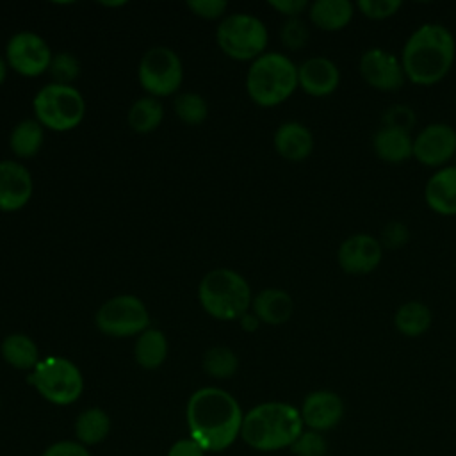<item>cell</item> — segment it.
<instances>
[{
	"label": "cell",
	"mask_w": 456,
	"mask_h": 456,
	"mask_svg": "<svg viewBox=\"0 0 456 456\" xmlns=\"http://www.w3.org/2000/svg\"><path fill=\"white\" fill-rule=\"evenodd\" d=\"M2 358L18 370H32L39 363V349L36 342L23 333H11L2 340Z\"/></svg>",
	"instance_id": "25"
},
{
	"label": "cell",
	"mask_w": 456,
	"mask_h": 456,
	"mask_svg": "<svg viewBox=\"0 0 456 456\" xmlns=\"http://www.w3.org/2000/svg\"><path fill=\"white\" fill-rule=\"evenodd\" d=\"M201 308L219 321H239L249 312L253 294L242 274L228 267L208 271L198 287Z\"/></svg>",
	"instance_id": "4"
},
{
	"label": "cell",
	"mask_w": 456,
	"mask_h": 456,
	"mask_svg": "<svg viewBox=\"0 0 456 456\" xmlns=\"http://www.w3.org/2000/svg\"><path fill=\"white\" fill-rule=\"evenodd\" d=\"M203 370L214 379H228L239 369L237 354L226 346H214L205 351L201 360Z\"/></svg>",
	"instance_id": "29"
},
{
	"label": "cell",
	"mask_w": 456,
	"mask_h": 456,
	"mask_svg": "<svg viewBox=\"0 0 456 456\" xmlns=\"http://www.w3.org/2000/svg\"><path fill=\"white\" fill-rule=\"evenodd\" d=\"M299 413L305 424V429L326 433L335 429L344 415H346V404L344 399L328 388L312 390L305 395Z\"/></svg>",
	"instance_id": "15"
},
{
	"label": "cell",
	"mask_w": 456,
	"mask_h": 456,
	"mask_svg": "<svg viewBox=\"0 0 456 456\" xmlns=\"http://www.w3.org/2000/svg\"><path fill=\"white\" fill-rule=\"evenodd\" d=\"M269 7L289 18H301L303 12L308 11L310 2L306 0H269Z\"/></svg>",
	"instance_id": "39"
},
{
	"label": "cell",
	"mask_w": 456,
	"mask_h": 456,
	"mask_svg": "<svg viewBox=\"0 0 456 456\" xmlns=\"http://www.w3.org/2000/svg\"><path fill=\"white\" fill-rule=\"evenodd\" d=\"M415 125H417L415 110L404 103H394V105L387 107L381 114V126L399 128V130L411 134Z\"/></svg>",
	"instance_id": "33"
},
{
	"label": "cell",
	"mask_w": 456,
	"mask_h": 456,
	"mask_svg": "<svg viewBox=\"0 0 456 456\" xmlns=\"http://www.w3.org/2000/svg\"><path fill=\"white\" fill-rule=\"evenodd\" d=\"M358 71L367 86L381 93L399 91L406 82L399 55L379 46L367 48L360 55Z\"/></svg>",
	"instance_id": "12"
},
{
	"label": "cell",
	"mask_w": 456,
	"mask_h": 456,
	"mask_svg": "<svg viewBox=\"0 0 456 456\" xmlns=\"http://www.w3.org/2000/svg\"><path fill=\"white\" fill-rule=\"evenodd\" d=\"M102 5H105V7H121V5H125V2H102Z\"/></svg>",
	"instance_id": "43"
},
{
	"label": "cell",
	"mask_w": 456,
	"mask_h": 456,
	"mask_svg": "<svg viewBox=\"0 0 456 456\" xmlns=\"http://www.w3.org/2000/svg\"><path fill=\"white\" fill-rule=\"evenodd\" d=\"M205 454L207 452L191 436L176 440L167 451V456H205Z\"/></svg>",
	"instance_id": "40"
},
{
	"label": "cell",
	"mask_w": 456,
	"mask_h": 456,
	"mask_svg": "<svg viewBox=\"0 0 456 456\" xmlns=\"http://www.w3.org/2000/svg\"><path fill=\"white\" fill-rule=\"evenodd\" d=\"M294 456H328V440L324 433L305 429L290 445Z\"/></svg>",
	"instance_id": "32"
},
{
	"label": "cell",
	"mask_w": 456,
	"mask_h": 456,
	"mask_svg": "<svg viewBox=\"0 0 456 456\" xmlns=\"http://www.w3.org/2000/svg\"><path fill=\"white\" fill-rule=\"evenodd\" d=\"M187 7L203 20H217L221 18L226 9L228 2L226 0H189Z\"/></svg>",
	"instance_id": "37"
},
{
	"label": "cell",
	"mask_w": 456,
	"mask_h": 456,
	"mask_svg": "<svg viewBox=\"0 0 456 456\" xmlns=\"http://www.w3.org/2000/svg\"><path fill=\"white\" fill-rule=\"evenodd\" d=\"M452 160H454V166H456V155H454V159H452Z\"/></svg>",
	"instance_id": "44"
},
{
	"label": "cell",
	"mask_w": 456,
	"mask_h": 456,
	"mask_svg": "<svg viewBox=\"0 0 456 456\" xmlns=\"http://www.w3.org/2000/svg\"><path fill=\"white\" fill-rule=\"evenodd\" d=\"M239 324H240V328H242L244 331L253 333V331H256V330H258V326H260V319H258L253 312H246V314L239 319Z\"/></svg>",
	"instance_id": "41"
},
{
	"label": "cell",
	"mask_w": 456,
	"mask_h": 456,
	"mask_svg": "<svg viewBox=\"0 0 456 456\" xmlns=\"http://www.w3.org/2000/svg\"><path fill=\"white\" fill-rule=\"evenodd\" d=\"M410 237H411V233H410L408 224L399 219H394V221H388L383 224V228L378 235V240L381 242L383 249H399L408 244Z\"/></svg>",
	"instance_id": "35"
},
{
	"label": "cell",
	"mask_w": 456,
	"mask_h": 456,
	"mask_svg": "<svg viewBox=\"0 0 456 456\" xmlns=\"http://www.w3.org/2000/svg\"><path fill=\"white\" fill-rule=\"evenodd\" d=\"M27 381L36 392L55 406L73 404L84 392V376L68 358L46 356L28 372Z\"/></svg>",
	"instance_id": "6"
},
{
	"label": "cell",
	"mask_w": 456,
	"mask_h": 456,
	"mask_svg": "<svg viewBox=\"0 0 456 456\" xmlns=\"http://www.w3.org/2000/svg\"><path fill=\"white\" fill-rule=\"evenodd\" d=\"M98 330L109 337H134L150 328L146 305L132 294H121L107 299L94 315Z\"/></svg>",
	"instance_id": "9"
},
{
	"label": "cell",
	"mask_w": 456,
	"mask_h": 456,
	"mask_svg": "<svg viewBox=\"0 0 456 456\" xmlns=\"http://www.w3.org/2000/svg\"><path fill=\"white\" fill-rule=\"evenodd\" d=\"M75 440L86 447L103 442L110 433V417L105 410L91 406L82 410L73 424Z\"/></svg>",
	"instance_id": "24"
},
{
	"label": "cell",
	"mask_w": 456,
	"mask_h": 456,
	"mask_svg": "<svg viewBox=\"0 0 456 456\" xmlns=\"http://www.w3.org/2000/svg\"><path fill=\"white\" fill-rule=\"evenodd\" d=\"M340 86V69L326 55H314L297 66V87L306 94L322 98L335 93Z\"/></svg>",
	"instance_id": "16"
},
{
	"label": "cell",
	"mask_w": 456,
	"mask_h": 456,
	"mask_svg": "<svg viewBox=\"0 0 456 456\" xmlns=\"http://www.w3.org/2000/svg\"><path fill=\"white\" fill-rule=\"evenodd\" d=\"M216 41L230 59L253 62L265 53L269 32L260 18L248 12H235L221 20L216 30Z\"/></svg>",
	"instance_id": "7"
},
{
	"label": "cell",
	"mask_w": 456,
	"mask_h": 456,
	"mask_svg": "<svg viewBox=\"0 0 456 456\" xmlns=\"http://www.w3.org/2000/svg\"><path fill=\"white\" fill-rule=\"evenodd\" d=\"M354 11L356 5L351 0H315L306 14L314 27L324 32H338L351 23Z\"/></svg>",
	"instance_id": "22"
},
{
	"label": "cell",
	"mask_w": 456,
	"mask_h": 456,
	"mask_svg": "<svg viewBox=\"0 0 456 456\" xmlns=\"http://www.w3.org/2000/svg\"><path fill=\"white\" fill-rule=\"evenodd\" d=\"M5 77H7V62L4 57H0V86L4 84Z\"/></svg>",
	"instance_id": "42"
},
{
	"label": "cell",
	"mask_w": 456,
	"mask_h": 456,
	"mask_svg": "<svg viewBox=\"0 0 456 456\" xmlns=\"http://www.w3.org/2000/svg\"><path fill=\"white\" fill-rule=\"evenodd\" d=\"M139 84L153 96H171L178 91L183 80V68L178 53L167 46L150 48L139 62Z\"/></svg>",
	"instance_id": "10"
},
{
	"label": "cell",
	"mask_w": 456,
	"mask_h": 456,
	"mask_svg": "<svg viewBox=\"0 0 456 456\" xmlns=\"http://www.w3.org/2000/svg\"><path fill=\"white\" fill-rule=\"evenodd\" d=\"M244 411L239 401L217 387L192 392L185 406L189 436L205 452H221L240 438Z\"/></svg>",
	"instance_id": "1"
},
{
	"label": "cell",
	"mask_w": 456,
	"mask_h": 456,
	"mask_svg": "<svg viewBox=\"0 0 456 456\" xmlns=\"http://www.w3.org/2000/svg\"><path fill=\"white\" fill-rule=\"evenodd\" d=\"M128 125L134 132L137 134H150L155 128H159V125L164 119V107L160 103L159 98L153 96H144L135 100L126 114Z\"/></svg>",
	"instance_id": "28"
},
{
	"label": "cell",
	"mask_w": 456,
	"mask_h": 456,
	"mask_svg": "<svg viewBox=\"0 0 456 456\" xmlns=\"http://www.w3.org/2000/svg\"><path fill=\"white\" fill-rule=\"evenodd\" d=\"M392 322L401 335L415 338L424 335L431 328L433 314L424 301L408 299L395 308Z\"/></svg>",
	"instance_id": "23"
},
{
	"label": "cell",
	"mask_w": 456,
	"mask_h": 456,
	"mask_svg": "<svg viewBox=\"0 0 456 456\" xmlns=\"http://www.w3.org/2000/svg\"><path fill=\"white\" fill-rule=\"evenodd\" d=\"M280 39L289 50H301L310 39V28L301 18H289L281 25Z\"/></svg>",
	"instance_id": "34"
},
{
	"label": "cell",
	"mask_w": 456,
	"mask_h": 456,
	"mask_svg": "<svg viewBox=\"0 0 456 456\" xmlns=\"http://www.w3.org/2000/svg\"><path fill=\"white\" fill-rule=\"evenodd\" d=\"M456 155V128L435 121L413 135V159L428 167H444Z\"/></svg>",
	"instance_id": "13"
},
{
	"label": "cell",
	"mask_w": 456,
	"mask_h": 456,
	"mask_svg": "<svg viewBox=\"0 0 456 456\" xmlns=\"http://www.w3.org/2000/svg\"><path fill=\"white\" fill-rule=\"evenodd\" d=\"M175 114L187 125H200L207 119L208 107L201 94L198 93H182L173 102Z\"/></svg>",
	"instance_id": "30"
},
{
	"label": "cell",
	"mask_w": 456,
	"mask_h": 456,
	"mask_svg": "<svg viewBox=\"0 0 456 456\" xmlns=\"http://www.w3.org/2000/svg\"><path fill=\"white\" fill-rule=\"evenodd\" d=\"M273 142L278 155L289 162L306 160L315 146L312 130L299 121L281 123L274 132Z\"/></svg>",
	"instance_id": "18"
},
{
	"label": "cell",
	"mask_w": 456,
	"mask_h": 456,
	"mask_svg": "<svg viewBox=\"0 0 456 456\" xmlns=\"http://www.w3.org/2000/svg\"><path fill=\"white\" fill-rule=\"evenodd\" d=\"M43 141H45V126L37 119H23L12 128L9 137V146L16 157L30 159L41 150Z\"/></svg>",
	"instance_id": "27"
},
{
	"label": "cell",
	"mask_w": 456,
	"mask_h": 456,
	"mask_svg": "<svg viewBox=\"0 0 456 456\" xmlns=\"http://www.w3.org/2000/svg\"><path fill=\"white\" fill-rule=\"evenodd\" d=\"M356 9L369 20H387L397 14V11L403 7L401 0H358Z\"/></svg>",
	"instance_id": "36"
},
{
	"label": "cell",
	"mask_w": 456,
	"mask_h": 456,
	"mask_svg": "<svg viewBox=\"0 0 456 456\" xmlns=\"http://www.w3.org/2000/svg\"><path fill=\"white\" fill-rule=\"evenodd\" d=\"M134 356L142 369L146 370L159 369L167 356L166 335L157 328H146L141 335H137V340L134 346Z\"/></svg>",
	"instance_id": "26"
},
{
	"label": "cell",
	"mask_w": 456,
	"mask_h": 456,
	"mask_svg": "<svg viewBox=\"0 0 456 456\" xmlns=\"http://www.w3.org/2000/svg\"><path fill=\"white\" fill-rule=\"evenodd\" d=\"M32 175L21 162L0 160V210L23 208L32 198Z\"/></svg>",
	"instance_id": "17"
},
{
	"label": "cell",
	"mask_w": 456,
	"mask_h": 456,
	"mask_svg": "<svg viewBox=\"0 0 456 456\" xmlns=\"http://www.w3.org/2000/svg\"><path fill=\"white\" fill-rule=\"evenodd\" d=\"M48 73H50L53 84L71 86L80 75V62L77 61V57L73 53L61 52L52 57Z\"/></svg>",
	"instance_id": "31"
},
{
	"label": "cell",
	"mask_w": 456,
	"mask_h": 456,
	"mask_svg": "<svg viewBox=\"0 0 456 456\" xmlns=\"http://www.w3.org/2000/svg\"><path fill=\"white\" fill-rule=\"evenodd\" d=\"M399 59L406 80L417 86H433L440 82L454 64V36L445 25L426 21L408 36Z\"/></svg>",
	"instance_id": "2"
},
{
	"label": "cell",
	"mask_w": 456,
	"mask_h": 456,
	"mask_svg": "<svg viewBox=\"0 0 456 456\" xmlns=\"http://www.w3.org/2000/svg\"><path fill=\"white\" fill-rule=\"evenodd\" d=\"M48 43L36 32H18L5 46V62L21 77H39L52 62Z\"/></svg>",
	"instance_id": "11"
},
{
	"label": "cell",
	"mask_w": 456,
	"mask_h": 456,
	"mask_svg": "<svg viewBox=\"0 0 456 456\" xmlns=\"http://www.w3.org/2000/svg\"><path fill=\"white\" fill-rule=\"evenodd\" d=\"M36 119L53 132H68L78 126L86 114L82 93L73 86L48 84L37 91L32 102Z\"/></svg>",
	"instance_id": "8"
},
{
	"label": "cell",
	"mask_w": 456,
	"mask_h": 456,
	"mask_svg": "<svg viewBox=\"0 0 456 456\" xmlns=\"http://www.w3.org/2000/svg\"><path fill=\"white\" fill-rule=\"evenodd\" d=\"M305 431L299 408L285 401H265L244 413L240 438L258 452L290 449Z\"/></svg>",
	"instance_id": "3"
},
{
	"label": "cell",
	"mask_w": 456,
	"mask_h": 456,
	"mask_svg": "<svg viewBox=\"0 0 456 456\" xmlns=\"http://www.w3.org/2000/svg\"><path fill=\"white\" fill-rule=\"evenodd\" d=\"M383 246L376 235L353 233L337 248L338 267L351 276H363L376 271L383 260Z\"/></svg>",
	"instance_id": "14"
},
{
	"label": "cell",
	"mask_w": 456,
	"mask_h": 456,
	"mask_svg": "<svg viewBox=\"0 0 456 456\" xmlns=\"http://www.w3.org/2000/svg\"><path fill=\"white\" fill-rule=\"evenodd\" d=\"M370 146L376 157L388 164H403L413 157V135L399 128L379 125L372 134Z\"/></svg>",
	"instance_id": "20"
},
{
	"label": "cell",
	"mask_w": 456,
	"mask_h": 456,
	"mask_svg": "<svg viewBox=\"0 0 456 456\" xmlns=\"http://www.w3.org/2000/svg\"><path fill=\"white\" fill-rule=\"evenodd\" d=\"M297 89V66L280 52L256 57L246 75V91L260 107H276Z\"/></svg>",
	"instance_id": "5"
},
{
	"label": "cell",
	"mask_w": 456,
	"mask_h": 456,
	"mask_svg": "<svg viewBox=\"0 0 456 456\" xmlns=\"http://www.w3.org/2000/svg\"><path fill=\"white\" fill-rule=\"evenodd\" d=\"M251 312L260 319V322L278 326L292 317L294 299L287 290L269 287L253 296Z\"/></svg>",
	"instance_id": "21"
},
{
	"label": "cell",
	"mask_w": 456,
	"mask_h": 456,
	"mask_svg": "<svg viewBox=\"0 0 456 456\" xmlns=\"http://www.w3.org/2000/svg\"><path fill=\"white\" fill-rule=\"evenodd\" d=\"M426 205L440 216H456V166L436 169L424 187Z\"/></svg>",
	"instance_id": "19"
},
{
	"label": "cell",
	"mask_w": 456,
	"mask_h": 456,
	"mask_svg": "<svg viewBox=\"0 0 456 456\" xmlns=\"http://www.w3.org/2000/svg\"><path fill=\"white\" fill-rule=\"evenodd\" d=\"M41 456H91V452L77 440H59L50 444Z\"/></svg>",
	"instance_id": "38"
}]
</instances>
